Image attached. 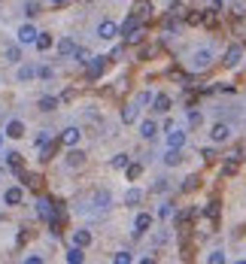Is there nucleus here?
Masks as SVG:
<instances>
[{"label": "nucleus", "mask_w": 246, "mask_h": 264, "mask_svg": "<svg viewBox=\"0 0 246 264\" xmlns=\"http://www.w3.org/2000/svg\"><path fill=\"white\" fill-rule=\"evenodd\" d=\"M37 213H40V219H46L52 228H58V213H55V206L49 198H40L37 201Z\"/></svg>", "instance_id": "f257e3e1"}, {"label": "nucleus", "mask_w": 246, "mask_h": 264, "mask_svg": "<svg viewBox=\"0 0 246 264\" xmlns=\"http://www.w3.org/2000/svg\"><path fill=\"white\" fill-rule=\"evenodd\" d=\"M210 64H213V52L210 49H198L192 55V70H207Z\"/></svg>", "instance_id": "f03ea898"}, {"label": "nucleus", "mask_w": 246, "mask_h": 264, "mask_svg": "<svg viewBox=\"0 0 246 264\" xmlns=\"http://www.w3.org/2000/svg\"><path fill=\"white\" fill-rule=\"evenodd\" d=\"M37 37H40V31L33 28L31 21H28V25H21V28H18V43H21V46H31V43H37Z\"/></svg>", "instance_id": "7ed1b4c3"}, {"label": "nucleus", "mask_w": 246, "mask_h": 264, "mask_svg": "<svg viewBox=\"0 0 246 264\" xmlns=\"http://www.w3.org/2000/svg\"><path fill=\"white\" fill-rule=\"evenodd\" d=\"M21 201H25V191H21L18 186H13V188L3 191V203L6 206H21Z\"/></svg>", "instance_id": "20e7f679"}, {"label": "nucleus", "mask_w": 246, "mask_h": 264, "mask_svg": "<svg viewBox=\"0 0 246 264\" xmlns=\"http://www.w3.org/2000/svg\"><path fill=\"white\" fill-rule=\"evenodd\" d=\"M79 140H82V131L79 128H64L61 137H58V143H64V146H76Z\"/></svg>", "instance_id": "39448f33"}, {"label": "nucleus", "mask_w": 246, "mask_h": 264, "mask_svg": "<svg viewBox=\"0 0 246 264\" xmlns=\"http://www.w3.org/2000/svg\"><path fill=\"white\" fill-rule=\"evenodd\" d=\"M228 137H231V128H228V124H225V122H219V124H213V131H210V140H213V143H225V140H228Z\"/></svg>", "instance_id": "423d86ee"}, {"label": "nucleus", "mask_w": 246, "mask_h": 264, "mask_svg": "<svg viewBox=\"0 0 246 264\" xmlns=\"http://www.w3.org/2000/svg\"><path fill=\"white\" fill-rule=\"evenodd\" d=\"M116 33H119V25H116V21H100V25H97V37H100V40H113Z\"/></svg>", "instance_id": "0eeeda50"}, {"label": "nucleus", "mask_w": 246, "mask_h": 264, "mask_svg": "<svg viewBox=\"0 0 246 264\" xmlns=\"http://www.w3.org/2000/svg\"><path fill=\"white\" fill-rule=\"evenodd\" d=\"M149 228H152V216H149V213H140L137 219H134V234H137V237L146 234Z\"/></svg>", "instance_id": "6e6552de"}, {"label": "nucleus", "mask_w": 246, "mask_h": 264, "mask_svg": "<svg viewBox=\"0 0 246 264\" xmlns=\"http://www.w3.org/2000/svg\"><path fill=\"white\" fill-rule=\"evenodd\" d=\"M240 58H243V49H240V46H231V49L225 52V58H222V64H225V67H237Z\"/></svg>", "instance_id": "1a4fd4ad"}, {"label": "nucleus", "mask_w": 246, "mask_h": 264, "mask_svg": "<svg viewBox=\"0 0 246 264\" xmlns=\"http://www.w3.org/2000/svg\"><path fill=\"white\" fill-rule=\"evenodd\" d=\"M73 246H79V249L92 246V231H88V228H79V231H73Z\"/></svg>", "instance_id": "9d476101"}, {"label": "nucleus", "mask_w": 246, "mask_h": 264, "mask_svg": "<svg viewBox=\"0 0 246 264\" xmlns=\"http://www.w3.org/2000/svg\"><path fill=\"white\" fill-rule=\"evenodd\" d=\"M167 146H170V149H183V146H185V131L173 128L170 134H167Z\"/></svg>", "instance_id": "9b49d317"}, {"label": "nucleus", "mask_w": 246, "mask_h": 264, "mask_svg": "<svg viewBox=\"0 0 246 264\" xmlns=\"http://www.w3.org/2000/svg\"><path fill=\"white\" fill-rule=\"evenodd\" d=\"M140 25H143V18H140V16H128V18H125V25L119 28V33H125V37H128V33L140 31Z\"/></svg>", "instance_id": "f8f14e48"}, {"label": "nucleus", "mask_w": 246, "mask_h": 264, "mask_svg": "<svg viewBox=\"0 0 246 264\" xmlns=\"http://www.w3.org/2000/svg\"><path fill=\"white\" fill-rule=\"evenodd\" d=\"M6 137H13V140H18V137H25V122H18V119H13L6 124V131H3Z\"/></svg>", "instance_id": "ddd939ff"}, {"label": "nucleus", "mask_w": 246, "mask_h": 264, "mask_svg": "<svg viewBox=\"0 0 246 264\" xmlns=\"http://www.w3.org/2000/svg\"><path fill=\"white\" fill-rule=\"evenodd\" d=\"M104 67H107V58H92L88 61V79H97L104 73Z\"/></svg>", "instance_id": "4468645a"}, {"label": "nucleus", "mask_w": 246, "mask_h": 264, "mask_svg": "<svg viewBox=\"0 0 246 264\" xmlns=\"http://www.w3.org/2000/svg\"><path fill=\"white\" fill-rule=\"evenodd\" d=\"M140 134H143V140H155V134H158V124H155L152 119H146L140 124Z\"/></svg>", "instance_id": "2eb2a0df"}, {"label": "nucleus", "mask_w": 246, "mask_h": 264, "mask_svg": "<svg viewBox=\"0 0 246 264\" xmlns=\"http://www.w3.org/2000/svg\"><path fill=\"white\" fill-rule=\"evenodd\" d=\"M73 52H76V43H73L70 37H64V40L58 43V55H61V58H70Z\"/></svg>", "instance_id": "dca6fc26"}, {"label": "nucleus", "mask_w": 246, "mask_h": 264, "mask_svg": "<svg viewBox=\"0 0 246 264\" xmlns=\"http://www.w3.org/2000/svg\"><path fill=\"white\" fill-rule=\"evenodd\" d=\"M152 109L155 112H167V109H170V97H167V94H155L152 97Z\"/></svg>", "instance_id": "f3484780"}, {"label": "nucleus", "mask_w": 246, "mask_h": 264, "mask_svg": "<svg viewBox=\"0 0 246 264\" xmlns=\"http://www.w3.org/2000/svg\"><path fill=\"white\" fill-rule=\"evenodd\" d=\"M37 73H40V70H37V67H33V64H25V67H21V70H18V82H28V79H33Z\"/></svg>", "instance_id": "a211bd4d"}, {"label": "nucleus", "mask_w": 246, "mask_h": 264, "mask_svg": "<svg viewBox=\"0 0 246 264\" xmlns=\"http://www.w3.org/2000/svg\"><path fill=\"white\" fill-rule=\"evenodd\" d=\"M183 161V155H180V149H167V155H164V164L167 167H176Z\"/></svg>", "instance_id": "6ab92c4d"}, {"label": "nucleus", "mask_w": 246, "mask_h": 264, "mask_svg": "<svg viewBox=\"0 0 246 264\" xmlns=\"http://www.w3.org/2000/svg\"><path fill=\"white\" fill-rule=\"evenodd\" d=\"M94 206L97 210H109V191H94Z\"/></svg>", "instance_id": "aec40b11"}, {"label": "nucleus", "mask_w": 246, "mask_h": 264, "mask_svg": "<svg viewBox=\"0 0 246 264\" xmlns=\"http://www.w3.org/2000/svg\"><path fill=\"white\" fill-rule=\"evenodd\" d=\"M122 122H137V103H128V107L125 109H122Z\"/></svg>", "instance_id": "412c9836"}, {"label": "nucleus", "mask_w": 246, "mask_h": 264, "mask_svg": "<svg viewBox=\"0 0 246 264\" xmlns=\"http://www.w3.org/2000/svg\"><path fill=\"white\" fill-rule=\"evenodd\" d=\"M140 201H143V191H140V188H128V194H125V203H128V206H137Z\"/></svg>", "instance_id": "4be33fe9"}, {"label": "nucleus", "mask_w": 246, "mask_h": 264, "mask_svg": "<svg viewBox=\"0 0 246 264\" xmlns=\"http://www.w3.org/2000/svg\"><path fill=\"white\" fill-rule=\"evenodd\" d=\"M6 61L9 64H18L21 61V49H18V46H6Z\"/></svg>", "instance_id": "5701e85b"}, {"label": "nucleus", "mask_w": 246, "mask_h": 264, "mask_svg": "<svg viewBox=\"0 0 246 264\" xmlns=\"http://www.w3.org/2000/svg\"><path fill=\"white\" fill-rule=\"evenodd\" d=\"M67 261H70V264H82V261H85V255H82V249H79V246H73L70 252H67Z\"/></svg>", "instance_id": "b1692460"}, {"label": "nucleus", "mask_w": 246, "mask_h": 264, "mask_svg": "<svg viewBox=\"0 0 246 264\" xmlns=\"http://www.w3.org/2000/svg\"><path fill=\"white\" fill-rule=\"evenodd\" d=\"M73 58H76V61H79V64H88V61H92V58H94V55H92V52H88V49H79V46H76Z\"/></svg>", "instance_id": "393cba45"}, {"label": "nucleus", "mask_w": 246, "mask_h": 264, "mask_svg": "<svg viewBox=\"0 0 246 264\" xmlns=\"http://www.w3.org/2000/svg\"><path fill=\"white\" fill-rule=\"evenodd\" d=\"M82 161H85V155H82V152H76V149H73L70 155H67V167H79Z\"/></svg>", "instance_id": "a878e982"}, {"label": "nucleus", "mask_w": 246, "mask_h": 264, "mask_svg": "<svg viewBox=\"0 0 246 264\" xmlns=\"http://www.w3.org/2000/svg\"><path fill=\"white\" fill-rule=\"evenodd\" d=\"M37 49H40V52L52 49V37H49V33H40V37H37Z\"/></svg>", "instance_id": "bb28decb"}, {"label": "nucleus", "mask_w": 246, "mask_h": 264, "mask_svg": "<svg viewBox=\"0 0 246 264\" xmlns=\"http://www.w3.org/2000/svg\"><path fill=\"white\" fill-rule=\"evenodd\" d=\"M55 107H58V100H55V97H43V100H40V109H43V112H52Z\"/></svg>", "instance_id": "cd10ccee"}, {"label": "nucleus", "mask_w": 246, "mask_h": 264, "mask_svg": "<svg viewBox=\"0 0 246 264\" xmlns=\"http://www.w3.org/2000/svg\"><path fill=\"white\" fill-rule=\"evenodd\" d=\"M6 164L13 167V170H21V158H18V152H9V155H6Z\"/></svg>", "instance_id": "c85d7f7f"}, {"label": "nucleus", "mask_w": 246, "mask_h": 264, "mask_svg": "<svg viewBox=\"0 0 246 264\" xmlns=\"http://www.w3.org/2000/svg\"><path fill=\"white\" fill-rule=\"evenodd\" d=\"M125 170H128V179H137V176L143 173V167H140V164H128Z\"/></svg>", "instance_id": "c756f323"}, {"label": "nucleus", "mask_w": 246, "mask_h": 264, "mask_svg": "<svg viewBox=\"0 0 246 264\" xmlns=\"http://www.w3.org/2000/svg\"><path fill=\"white\" fill-rule=\"evenodd\" d=\"M128 164H131V161H128V155H116V158H113V167H116V170L128 167Z\"/></svg>", "instance_id": "7c9ffc66"}, {"label": "nucleus", "mask_w": 246, "mask_h": 264, "mask_svg": "<svg viewBox=\"0 0 246 264\" xmlns=\"http://www.w3.org/2000/svg\"><path fill=\"white\" fill-rule=\"evenodd\" d=\"M131 261H134L131 252H116V264H131Z\"/></svg>", "instance_id": "2f4dec72"}, {"label": "nucleus", "mask_w": 246, "mask_h": 264, "mask_svg": "<svg viewBox=\"0 0 246 264\" xmlns=\"http://www.w3.org/2000/svg\"><path fill=\"white\" fill-rule=\"evenodd\" d=\"M149 9H152L149 3H140V6H137V16H140L143 21H146V18H149Z\"/></svg>", "instance_id": "473e14b6"}, {"label": "nucleus", "mask_w": 246, "mask_h": 264, "mask_svg": "<svg viewBox=\"0 0 246 264\" xmlns=\"http://www.w3.org/2000/svg\"><path fill=\"white\" fill-rule=\"evenodd\" d=\"M170 213H173V206H170V203H161V206H158V216H161V219H167Z\"/></svg>", "instance_id": "72a5a7b5"}, {"label": "nucleus", "mask_w": 246, "mask_h": 264, "mask_svg": "<svg viewBox=\"0 0 246 264\" xmlns=\"http://www.w3.org/2000/svg\"><path fill=\"white\" fill-rule=\"evenodd\" d=\"M207 261H210V264H222V261H225V255H222V252H210Z\"/></svg>", "instance_id": "f704fd0d"}, {"label": "nucleus", "mask_w": 246, "mask_h": 264, "mask_svg": "<svg viewBox=\"0 0 246 264\" xmlns=\"http://www.w3.org/2000/svg\"><path fill=\"white\" fill-rule=\"evenodd\" d=\"M37 13H40V6H37V3H28V6H25V16H28V18H33Z\"/></svg>", "instance_id": "c9c22d12"}, {"label": "nucleus", "mask_w": 246, "mask_h": 264, "mask_svg": "<svg viewBox=\"0 0 246 264\" xmlns=\"http://www.w3.org/2000/svg\"><path fill=\"white\" fill-rule=\"evenodd\" d=\"M52 152H55V146H49V143H46V146H43V155H40V158H43V161H49Z\"/></svg>", "instance_id": "e433bc0d"}, {"label": "nucleus", "mask_w": 246, "mask_h": 264, "mask_svg": "<svg viewBox=\"0 0 246 264\" xmlns=\"http://www.w3.org/2000/svg\"><path fill=\"white\" fill-rule=\"evenodd\" d=\"M183 188H185V191H192V188H198V176H188Z\"/></svg>", "instance_id": "4c0bfd02"}, {"label": "nucleus", "mask_w": 246, "mask_h": 264, "mask_svg": "<svg viewBox=\"0 0 246 264\" xmlns=\"http://www.w3.org/2000/svg\"><path fill=\"white\" fill-rule=\"evenodd\" d=\"M125 40H128V43H140V40H143V33H140V31H134V33H128Z\"/></svg>", "instance_id": "58836bf2"}, {"label": "nucleus", "mask_w": 246, "mask_h": 264, "mask_svg": "<svg viewBox=\"0 0 246 264\" xmlns=\"http://www.w3.org/2000/svg\"><path fill=\"white\" fill-rule=\"evenodd\" d=\"M46 143H49V134H46V131L37 134V146H46Z\"/></svg>", "instance_id": "ea45409f"}, {"label": "nucleus", "mask_w": 246, "mask_h": 264, "mask_svg": "<svg viewBox=\"0 0 246 264\" xmlns=\"http://www.w3.org/2000/svg\"><path fill=\"white\" fill-rule=\"evenodd\" d=\"M234 170H237V161H228V164H225V176H231Z\"/></svg>", "instance_id": "a19ab883"}, {"label": "nucleus", "mask_w": 246, "mask_h": 264, "mask_svg": "<svg viewBox=\"0 0 246 264\" xmlns=\"http://www.w3.org/2000/svg\"><path fill=\"white\" fill-rule=\"evenodd\" d=\"M188 124H200V112H192V116H188Z\"/></svg>", "instance_id": "79ce46f5"}, {"label": "nucleus", "mask_w": 246, "mask_h": 264, "mask_svg": "<svg viewBox=\"0 0 246 264\" xmlns=\"http://www.w3.org/2000/svg\"><path fill=\"white\" fill-rule=\"evenodd\" d=\"M52 3H55V6H67V3H70V0H52Z\"/></svg>", "instance_id": "37998d69"}, {"label": "nucleus", "mask_w": 246, "mask_h": 264, "mask_svg": "<svg viewBox=\"0 0 246 264\" xmlns=\"http://www.w3.org/2000/svg\"><path fill=\"white\" fill-rule=\"evenodd\" d=\"M0 143H3V134H0Z\"/></svg>", "instance_id": "c03bdc74"}]
</instances>
